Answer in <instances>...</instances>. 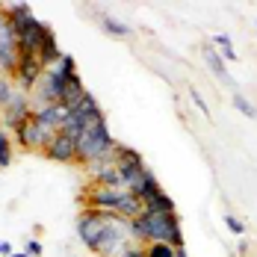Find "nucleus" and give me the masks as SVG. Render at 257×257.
<instances>
[{"mask_svg":"<svg viewBox=\"0 0 257 257\" xmlns=\"http://www.w3.org/2000/svg\"><path fill=\"white\" fill-rule=\"evenodd\" d=\"M77 236L95 257H118L127 245H133L130 219H121L115 213H103V210H92V207L80 210Z\"/></svg>","mask_w":257,"mask_h":257,"instance_id":"f257e3e1","label":"nucleus"},{"mask_svg":"<svg viewBox=\"0 0 257 257\" xmlns=\"http://www.w3.org/2000/svg\"><path fill=\"white\" fill-rule=\"evenodd\" d=\"M130 233H133V242H139V245L169 242L175 248H186L183 245V228H180L178 210L175 213H151V210H142V216L130 219Z\"/></svg>","mask_w":257,"mask_h":257,"instance_id":"f03ea898","label":"nucleus"},{"mask_svg":"<svg viewBox=\"0 0 257 257\" xmlns=\"http://www.w3.org/2000/svg\"><path fill=\"white\" fill-rule=\"evenodd\" d=\"M115 151H118V142L112 139L106 118L98 124H89L77 136V166H83V169H92L101 163H115Z\"/></svg>","mask_w":257,"mask_h":257,"instance_id":"7ed1b4c3","label":"nucleus"},{"mask_svg":"<svg viewBox=\"0 0 257 257\" xmlns=\"http://www.w3.org/2000/svg\"><path fill=\"white\" fill-rule=\"evenodd\" d=\"M83 207H92V210H103V213H115L121 219H136L142 216V201L130 192V189H106V186H95L89 183L83 189Z\"/></svg>","mask_w":257,"mask_h":257,"instance_id":"20e7f679","label":"nucleus"},{"mask_svg":"<svg viewBox=\"0 0 257 257\" xmlns=\"http://www.w3.org/2000/svg\"><path fill=\"white\" fill-rule=\"evenodd\" d=\"M56 136L53 130H48L36 115L24 121L18 130H12V139H15V145H21L24 151H36V154H45L48 151V145H51V139Z\"/></svg>","mask_w":257,"mask_h":257,"instance_id":"39448f33","label":"nucleus"},{"mask_svg":"<svg viewBox=\"0 0 257 257\" xmlns=\"http://www.w3.org/2000/svg\"><path fill=\"white\" fill-rule=\"evenodd\" d=\"M15 33H18V53H24V56H39L45 39L51 36L53 30H51V24H45V21H39V18L33 15L30 21H24L21 27H15Z\"/></svg>","mask_w":257,"mask_h":257,"instance_id":"423d86ee","label":"nucleus"},{"mask_svg":"<svg viewBox=\"0 0 257 257\" xmlns=\"http://www.w3.org/2000/svg\"><path fill=\"white\" fill-rule=\"evenodd\" d=\"M33 112H36V106H33V98H30V92H15L12 95V101L6 103L3 109H0V121H3V127L9 130H18L24 121H30L33 118Z\"/></svg>","mask_w":257,"mask_h":257,"instance_id":"0eeeda50","label":"nucleus"},{"mask_svg":"<svg viewBox=\"0 0 257 257\" xmlns=\"http://www.w3.org/2000/svg\"><path fill=\"white\" fill-rule=\"evenodd\" d=\"M115 169H118V175H121V180H124V189H127L130 183L139 178L148 166H145V160H142V154H139L136 148L118 145V151H115Z\"/></svg>","mask_w":257,"mask_h":257,"instance_id":"6e6552de","label":"nucleus"},{"mask_svg":"<svg viewBox=\"0 0 257 257\" xmlns=\"http://www.w3.org/2000/svg\"><path fill=\"white\" fill-rule=\"evenodd\" d=\"M42 74H45V65L39 62V56H24V53H18V68H15V74H12V83H15L21 92H33L36 83L42 80Z\"/></svg>","mask_w":257,"mask_h":257,"instance_id":"1a4fd4ad","label":"nucleus"},{"mask_svg":"<svg viewBox=\"0 0 257 257\" xmlns=\"http://www.w3.org/2000/svg\"><path fill=\"white\" fill-rule=\"evenodd\" d=\"M45 157L51 163H59V166H74L77 163V139L68 136V133H56L48 145Z\"/></svg>","mask_w":257,"mask_h":257,"instance_id":"9d476101","label":"nucleus"},{"mask_svg":"<svg viewBox=\"0 0 257 257\" xmlns=\"http://www.w3.org/2000/svg\"><path fill=\"white\" fill-rule=\"evenodd\" d=\"M42 124L48 130H53V133H59L62 130V124H65V118H68V109L62 106V103H51V106H42V109H36L33 112Z\"/></svg>","mask_w":257,"mask_h":257,"instance_id":"9b49d317","label":"nucleus"},{"mask_svg":"<svg viewBox=\"0 0 257 257\" xmlns=\"http://www.w3.org/2000/svg\"><path fill=\"white\" fill-rule=\"evenodd\" d=\"M86 95H89V89H86L83 77H80V74H71L68 83H65V89H62V101H59V103H62L65 109H74Z\"/></svg>","mask_w":257,"mask_h":257,"instance_id":"f8f14e48","label":"nucleus"},{"mask_svg":"<svg viewBox=\"0 0 257 257\" xmlns=\"http://www.w3.org/2000/svg\"><path fill=\"white\" fill-rule=\"evenodd\" d=\"M204 62H207V68H210V71H213L216 77L222 80L225 86H233V92H236V83H233L231 74H228V62L222 59V53L216 51L213 45H207V48H204Z\"/></svg>","mask_w":257,"mask_h":257,"instance_id":"ddd939ff","label":"nucleus"},{"mask_svg":"<svg viewBox=\"0 0 257 257\" xmlns=\"http://www.w3.org/2000/svg\"><path fill=\"white\" fill-rule=\"evenodd\" d=\"M127 189L133 192V195H136V198H139V201H145V198H148L151 192H157V189H160V180H157V175L151 172V169H145V172H142L139 178L130 183ZM142 207H145V204H142Z\"/></svg>","mask_w":257,"mask_h":257,"instance_id":"4468645a","label":"nucleus"},{"mask_svg":"<svg viewBox=\"0 0 257 257\" xmlns=\"http://www.w3.org/2000/svg\"><path fill=\"white\" fill-rule=\"evenodd\" d=\"M142 204H145V210H151V213H175V198H172L163 186H160L157 192H151Z\"/></svg>","mask_w":257,"mask_h":257,"instance_id":"2eb2a0df","label":"nucleus"},{"mask_svg":"<svg viewBox=\"0 0 257 257\" xmlns=\"http://www.w3.org/2000/svg\"><path fill=\"white\" fill-rule=\"evenodd\" d=\"M98 21H101V30L106 33V36H112V39H130V36H133V30H130L124 21L106 15V12H98Z\"/></svg>","mask_w":257,"mask_h":257,"instance_id":"dca6fc26","label":"nucleus"},{"mask_svg":"<svg viewBox=\"0 0 257 257\" xmlns=\"http://www.w3.org/2000/svg\"><path fill=\"white\" fill-rule=\"evenodd\" d=\"M62 48H59V42H56V36H48V39H45V45H42V51H39V62H42V65H45V71H48V68H53V65H56V62H59V59H62Z\"/></svg>","mask_w":257,"mask_h":257,"instance_id":"f3484780","label":"nucleus"},{"mask_svg":"<svg viewBox=\"0 0 257 257\" xmlns=\"http://www.w3.org/2000/svg\"><path fill=\"white\" fill-rule=\"evenodd\" d=\"M12 160H15V139L9 130H3L0 133V169H9Z\"/></svg>","mask_w":257,"mask_h":257,"instance_id":"a211bd4d","label":"nucleus"},{"mask_svg":"<svg viewBox=\"0 0 257 257\" xmlns=\"http://www.w3.org/2000/svg\"><path fill=\"white\" fill-rule=\"evenodd\" d=\"M210 42L216 45V51L222 53V59H225V62H236V51H233L231 36H225V33H216V36H210Z\"/></svg>","mask_w":257,"mask_h":257,"instance_id":"6ab92c4d","label":"nucleus"},{"mask_svg":"<svg viewBox=\"0 0 257 257\" xmlns=\"http://www.w3.org/2000/svg\"><path fill=\"white\" fill-rule=\"evenodd\" d=\"M3 9H6L9 21H12L15 27H21L24 21L33 18V6H30V3H12V6H3Z\"/></svg>","mask_w":257,"mask_h":257,"instance_id":"aec40b11","label":"nucleus"},{"mask_svg":"<svg viewBox=\"0 0 257 257\" xmlns=\"http://www.w3.org/2000/svg\"><path fill=\"white\" fill-rule=\"evenodd\" d=\"M231 103H233V109H236V112H242L245 118H251V121H257V106H254L251 101H248L245 95L233 92V95H231Z\"/></svg>","mask_w":257,"mask_h":257,"instance_id":"412c9836","label":"nucleus"},{"mask_svg":"<svg viewBox=\"0 0 257 257\" xmlns=\"http://www.w3.org/2000/svg\"><path fill=\"white\" fill-rule=\"evenodd\" d=\"M145 257H178V248L169 242H151L145 245Z\"/></svg>","mask_w":257,"mask_h":257,"instance_id":"4be33fe9","label":"nucleus"},{"mask_svg":"<svg viewBox=\"0 0 257 257\" xmlns=\"http://www.w3.org/2000/svg\"><path fill=\"white\" fill-rule=\"evenodd\" d=\"M15 92H18V86L12 83V77H0V109L12 101V95H15Z\"/></svg>","mask_w":257,"mask_h":257,"instance_id":"5701e85b","label":"nucleus"},{"mask_svg":"<svg viewBox=\"0 0 257 257\" xmlns=\"http://www.w3.org/2000/svg\"><path fill=\"white\" fill-rule=\"evenodd\" d=\"M225 228H228L233 236H242V233H245V222H242V219H236L233 213H225Z\"/></svg>","mask_w":257,"mask_h":257,"instance_id":"b1692460","label":"nucleus"},{"mask_svg":"<svg viewBox=\"0 0 257 257\" xmlns=\"http://www.w3.org/2000/svg\"><path fill=\"white\" fill-rule=\"evenodd\" d=\"M189 98H192V103H195V106L201 109V115H207V118H210V106L204 103V98H201V92H198L195 86H189Z\"/></svg>","mask_w":257,"mask_h":257,"instance_id":"393cba45","label":"nucleus"},{"mask_svg":"<svg viewBox=\"0 0 257 257\" xmlns=\"http://www.w3.org/2000/svg\"><path fill=\"white\" fill-rule=\"evenodd\" d=\"M24 251H27V254H30V257H42V242H39L36 236H33V239H27Z\"/></svg>","mask_w":257,"mask_h":257,"instance_id":"a878e982","label":"nucleus"},{"mask_svg":"<svg viewBox=\"0 0 257 257\" xmlns=\"http://www.w3.org/2000/svg\"><path fill=\"white\" fill-rule=\"evenodd\" d=\"M118 257H145V245H139V242H133V245H127L124 251Z\"/></svg>","mask_w":257,"mask_h":257,"instance_id":"bb28decb","label":"nucleus"},{"mask_svg":"<svg viewBox=\"0 0 257 257\" xmlns=\"http://www.w3.org/2000/svg\"><path fill=\"white\" fill-rule=\"evenodd\" d=\"M0 254H3V257H9V254H12V242L0 239Z\"/></svg>","mask_w":257,"mask_h":257,"instance_id":"cd10ccee","label":"nucleus"},{"mask_svg":"<svg viewBox=\"0 0 257 257\" xmlns=\"http://www.w3.org/2000/svg\"><path fill=\"white\" fill-rule=\"evenodd\" d=\"M236 251H239V254H245V251H248V242H245V239H239V242H236Z\"/></svg>","mask_w":257,"mask_h":257,"instance_id":"c85d7f7f","label":"nucleus"},{"mask_svg":"<svg viewBox=\"0 0 257 257\" xmlns=\"http://www.w3.org/2000/svg\"><path fill=\"white\" fill-rule=\"evenodd\" d=\"M9 257H30V254H27L24 248H21V251H12V254H9Z\"/></svg>","mask_w":257,"mask_h":257,"instance_id":"c756f323","label":"nucleus"},{"mask_svg":"<svg viewBox=\"0 0 257 257\" xmlns=\"http://www.w3.org/2000/svg\"><path fill=\"white\" fill-rule=\"evenodd\" d=\"M178 257H189L186 254V248H178Z\"/></svg>","mask_w":257,"mask_h":257,"instance_id":"7c9ffc66","label":"nucleus"},{"mask_svg":"<svg viewBox=\"0 0 257 257\" xmlns=\"http://www.w3.org/2000/svg\"><path fill=\"white\" fill-rule=\"evenodd\" d=\"M3 130H6V127H3V121H0V133H3Z\"/></svg>","mask_w":257,"mask_h":257,"instance_id":"2f4dec72","label":"nucleus"},{"mask_svg":"<svg viewBox=\"0 0 257 257\" xmlns=\"http://www.w3.org/2000/svg\"><path fill=\"white\" fill-rule=\"evenodd\" d=\"M231 257H233V254H231Z\"/></svg>","mask_w":257,"mask_h":257,"instance_id":"473e14b6","label":"nucleus"}]
</instances>
